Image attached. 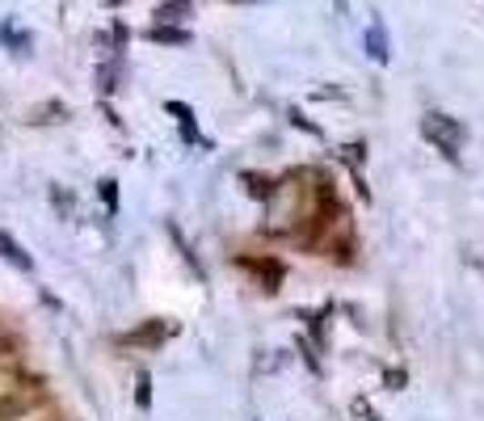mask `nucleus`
Here are the masks:
<instances>
[{
  "label": "nucleus",
  "mask_w": 484,
  "mask_h": 421,
  "mask_svg": "<svg viewBox=\"0 0 484 421\" xmlns=\"http://www.w3.org/2000/svg\"><path fill=\"white\" fill-rule=\"evenodd\" d=\"M421 135H426L429 144L438 148L447 160H459V152H463V144H468V131H463V122L459 118H451V114H442V110H429L426 118H421Z\"/></svg>",
  "instance_id": "nucleus-1"
},
{
  "label": "nucleus",
  "mask_w": 484,
  "mask_h": 421,
  "mask_svg": "<svg viewBox=\"0 0 484 421\" xmlns=\"http://www.w3.org/2000/svg\"><path fill=\"white\" fill-rule=\"evenodd\" d=\"M38 409V396H22L17 388L0 392V421H22Z\"/></svg>",
  "instance_id": "nucleus-2"
},
{
  "label": "nucleus",
  "mask_w": 484,
  "mask_h": 421,
  "mask_svg": "<svg viewBox=\"0 0 484 421\" xmlns=\"http://www.w3.org/2000/svg\"><path fill=\"white\" fill-rule=\"evenodd\" d=\"M0 257H5V262H9V266H17V270H22V274H30V270H34V257L26 253L22 244L13 241V236L5 232V228H0Z\"/></svg>",
  "instance_id": "nucleus-3"
},
{
  "label": "nucleus",
  "mask_w": 484,
  "mask_h": 421,
  "mask_svg": "<svg viewBox=\"0 0 484 421\" xmlns=\"http://www.w3.org/2000/svg\"><path fill=\"white\" fill-rule=\"evenodd\" d=\"M169 337V324H160V321H148L143 329H135V333H127L122 337V345H160Z\"/></svg>",
  "instance_id": "nucleus-4"
},
{
  "label": "nucleus",
  "mask_w": 484,
  "mask_h": 421,
  "mask_svg": "<svg viewBox=\"0 0 484 421\" xmlns=\"http://www.w3.org/2000/svg\"><path fill=\"white\" fill-rule=\"evenodd\" d=\"M148 38H152V43H169V46H186L190 30H177L173 22H156L152 30H148Z\"/></svg>",
  "instance_id": "nucleus-5"
},
{
  "label": "nucleus",
  "mask_w": 484,
  "mask_h": 421,
  "mask_svg": "<svg viewBox=\"0 0 484 421\" xmlns=\"http://www.w3.org/2000/svg\"><path fill=\"white\" fill-rule=\"evenodd\" d=\"M244 190H249V194H253V199H274V181H270V178H262V173H244Z\"/></svg>",
  "instance_id": "nucleus-6"
},
{
  "label": "nucleus",
  "mask_w": 484,
  "mask_h": 421,
  "mask_svg": "<svg viewBox=\"0 0 484 421\" xmlns=\"http://www.w3.org/2000/svg\"><path fill=\"white\" fill-rule=\"evenodd\" d=\"M366 46H371V59H375V64H387V38H384V26H379V22L366 30Z\"/></svg>",
  "instance_id": "nucleus-7"
},
{
  "label": "nucleus",
  "mask_w": 484,
  "mask_h": 421,
  "mask_svg": "<svg viewBox=\"0 0 484 421\" xmlns=\"http://www.w3.org/2000/svg\"><path fill=\"white\" fill-rule=\"evenodd\" d=\"M181 17H190V0H169L156 9V22H181Z\"/></svg>",
  "instance_id": "nucleus-8"
},
{
  "label": "nucleus",
  "mask_w": 484,
  "mask_h": 421,
  "mask_svg": "<svg viewBox=\"0 0 484 421\" xmlns=\"http://www.w3.org/2000/svg\"><path fill=\"white\" fill-rule=\"evenodd\" d=\"M135 405H139L143 413L152 409V375H148V371H139V375H135Z\"/></svg>",
  "instance_id": "nucleus-9"
},
{
  "label": "nucleus",
  "mask_w": 484,
  "mask_h": 421,
  "mask_svg": "<svg viewBox=\"0 0 484 421\" xmlns=\"http://www.w3.org/2000/svg\"><path fill=\"white\" fill-rule=\"evenodd\" d=\"M101 199H106V207H110V210H118V181H114V178L101 181Z\"/></svg>",
  "instance_id": "nucleus-10"
},
{
  "label": "nucleus",
  "mask_w": 484,
  "mask_h": 421,
  "mask_svg": "<svg viewBox=\"0 0 484 421\" xmlns=\"http://www.w3.org/2000/svg\"><path fill=\"white\" fill-rule=\"evenodd\" d=\"M354 417H363V421H379V413L366 405V400H354Z\"/></svg>",
  "instance_id": "nucleus-11"
},
{
  "label": "nucleus",
  "mask_w": 484,
  "mask_h": 421,
  "mask_svg": "<svg viewBox=\"0 0 484 421\" xmlns=\"http://www.w3.org/2000/svg\"><path fill=\"white\" fill-rule=\"evenodd\" d=\"M291 122H295L299 131H308V135H320V127H312V122L304 118V114H299V110H291Z\"/></svg>",
  "instance_id": "nucleus-12"
},
{
  "label": "nucleus",
  "mask_w": 484,
  "mask_h": 421,
  "mask_svg": "<svg viewBox=\"0 0 484 421\" xmlns=\"http://www.w3.org/2000/svg\"><path fill=\"white\" fill-rule=\"evenodd\" d=\"M387 388H400V384H405V371H387Z\"/></svg>",
  "instance_id": "nucleus-13"
}]
</instances>
